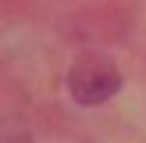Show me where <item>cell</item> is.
Instances as JSON below:
<instances>
[{"instance_id": "obj_1", "label": "cell", "mask_w": 146, "mask_h": 143, "mask_svg": "<svg viewBox=\"0 0 146 143\" xmlns=\"http://www.w3.org/2000/svg\"><path fill=\"white\" fill-rule=\"evenodd\" d=\"M68 90L78 104L93 107V104H104L111 100L114 93L121 90V72L114 64V57L100 54V50H86V54L75 57L68 72Z\"/></svg>"}]
</instances>
